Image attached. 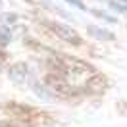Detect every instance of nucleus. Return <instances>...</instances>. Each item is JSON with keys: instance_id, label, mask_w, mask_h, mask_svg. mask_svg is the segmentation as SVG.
Instances as JSON below:
<instances>
[{"instance_id": "7ed1b4c3", "label": "nucleus", "mask_w": 127, "mask_h": 127, "mask_svg": "<svg viewBox=\"0 0 127 127\" xmlns=\"http://www.w3.org/2000/svg\"><path fill=\"white\" fill-rule=\"evenodd\" d=\"M89 33H91L93 37H96V39H104V40H114L116 39L114 33L104 31V29H96V27H89Z\"/></svg>"}, {"instance_id": "f03ea898", "label": "nucleus", "mask_w": 127, "mask_h": 127, "mask_svg": "<svg viewBox=\"0 0 127 127\" xmlns=\"http://www.w3.org/2000/svg\"><path fill=\"white\" fill-rule=\"evenodd\" d=\"M25 75H27V65H23V64H16L12 67V71H10V77L16 79V81L25 79Z\"/></svg>"}, {"instance_id": "f257e3e1", "label": "nucleus", "mask_w": 127, "mask_h": 127, "mask_svg": "<svg viewBox=\"0 0 127 127\" xmlns=\"http://www.w3.org/2000/svg\"><path fill=\"white\" fill-rule=\"evenodd\" d=\"M46 25H48V29L52 33H56L62 40L71 42V44H81V37L73 31L71 27H67V25H64V23H58V21H46Z\"/></svg>"}, {"instance_id": "39448f33", "label": "nucleus", "mask_w": 127, "mask_h": 127, "mask_svg": "<svg viewBox=\"0 0 127 127\" xmlns=\"http://www.w3.org/2000/svg\"><path fill=\"white\" fill-rule=\"evenodd\" d=\"M65 2H69L71 6H75V8H79V10H87V8H85V4H83L81 0H65Z\"/></svg>"}, {"instance_id": "20e7f679", "label": "nucleus", "mask_w": 127, "mask_h": 127, "mask_svg": "<svg viewBox=\"0 0 127 127\" xmlns=\"http://www.w3.org/2000/svg\"><path fill=\"white\" fill-rule=\"evenodd\" d=\"M95 16H98V17H102V19H106V21H116L112 16H108V14H104V12H100V10H91Z\"/></svg>"}, {"instance_id": "0eeeda50", "label": "nucleus", "mask_w": 127, "mask_h": 127, "mask_svg": "<svg viewBox=\"0 0 127 127\" xmlns=\"http://www.w3.org/2000/svg\"><path fill=\"white\" fill-rule=\"evenodd\" d=\"M16 19H17L16 14H6V16H4V21H6V23H14Z\"/></svg>"}, {"instance_id": "6e6552de", "label": "nucleus", "mask_w": 127, "mask_h": 127, "mask_svg": "<svg viewBox=\"0 0 127 127\" xmlns=\"http://www.w3.org/2000/svg\"><path fill=\"white\" fill-rule=\"evenodd\" d=\"M0 127H10V123H6V121H0Z\"/></svg>"}, {"instance_id": "423d86ee", "label": "nucleus", "mask_w": 127, "mask_h": 127, "mask_svg": "<svg viewBox=\"0 0 127 127\" xmlns=\"http://www.w3.org/2000/svg\"><path fill=\"white\" fill-rule=\"evenodd\" d=\"M8 40H10V35L6 31H0V44H6Z\"/></svg>"}]
</instances>
